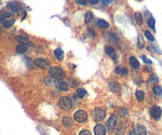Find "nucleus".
Instances as JSON below:
<instances>
[{
  "label": "nucleus",
  "instance_id": "f257e3e1",
  "mask_svg": "<svg viewBox=\"0 0 162 135\" xmlns=\"http://www.w3.org/2000/svg\"><path fill=\"white\" fill-rule=\"evenodd\" d=\"M49 74H50L51 78H54V79H56V80H62V79H64V76H65L64 70H62L61 68H59V66L50 68V69H49Z\"/></svg>",
  "mask_w": 162,
  "mask_h": 135
},
{
  "label": "nucleus",
  "instance_id": "f03ea898",
  "mask_svg": "<svg viewBox=\"0 0 162 135\" xmlns=\"http://www.w3.org/2000/svg\"><path fill=\"white\" fill-rule=\"evenodd\" d=\"M59 105L62 110H70L72 108V100L69 96H61L59 99Z\"/></svg>",
  "mask_w": 162,
  "mask_h": 135
},
{
  "label": "nucleus",
  "instance_id": "7ed1b4c3",
  "mask_svg": "<svg viewBox=\"0 0 162 135\" xmlns=\"http://www.w3.org/2000/svg\"><path fill=\"white\" fill-rule=\"evenodd\" d=\"M92 118L95 121H102L103 119L106 118V111L103 110L102 108H96L95 110L92 111Z\"/></svg>",
  "mask_w": 162,
  "mask_h": 135
},
{
  "label": "nucleus",
  "instance_id": "20e7f679",
  "mask_svg": "<svg viewBox=\"0 0 162 135\" xmlns=\"http://www.w3.org/2000/svg\"><path fill=\"white\" fill-rule=\"evenodd\" d=\"M116 126H117V116L115 115V114H112L111 116L108 118V121L106 123V130H108V131H113L115 129H116Z\"/></svg>",
  "mask_w": 162,
  "mask_h": 135
},
{
  "label": "nucleus",
  "instance_id": "39448f33",
  "mask_svg": "<svg viewBox=\"0 0 162 135\" xmlns=\"http://www.w3.org/2000/svg\"><path fill=\"white\" fill-rule=\"evenodd\" d=\"M33 64L41 68V69H50V63L48 59L44 58H36L35 60H33Z\"/></svg>",
  "mask_w": 162,
  "mask_h": 135
},
{
  "label": "nucleus",
  "instance_id": "423d86ee",
  "mask_svg": "<svg viewBox=\"0 0 162 135\" xmlns=\"http://www.w3.org/2000/svg\"><path fill=\"white\" fill-rule=\"evenodd\" d=\"M74 120L77 123H85L87 120V113L85 110H77L74 114Z\"/></svg>",
  "mask_w": 162,
  "mask_h": 135
},
{
  "label": "nucleus",
  "instance_id": "0eeeda50",
  "mask_svg": "<svg viewBox=\"0 0 162 135\" xmlns=\"http://www.w3.org/2000/svg\"><path fill=\"white\" fill-rule=\"evenodd\" d=\"M150 114H151V116H152L155 120H158V119L161 118L162 115V110H161V108L157 106V105H155L151 108V110H150Z\"/></svg>",
  "mask_w": 162,
  "mask_h": 135
},
{
  "label": "nucleus",
  "instance_id": "6e6552de",
  "mask_svg": "<svg viewBox=\"0 0 162 135\" xmlns=\"http://www.w3.org/2000/svg\"><path fill=\"white\" fill-rule=\"evenodd\" d=\"M54 84L56 86V89H59L61 91H67V90H69V84H67L66 81H64V80H56Z\"/></svg>",
  "mask_w": 162,
  "mask_h": 135
},
{
  "label": "nucleus",
  "instance_id": "1a4fd4ad",
  "mask_svg": "<svg viewBox=\"0 0 162 135\" xmlns=\"http://www.w3.org/2000/svg\"><path fill=\"white\" fill-rule=\"evenodd\" d=\"M93 131H95V135H106V133H107L106 128L103 126V125H101V124H97V125H95Z\"/></svg>",
  "mask_w": 162,
  "mask_h": 135
},
{
  "label": "nucleus",
  "instance_id": "9d476101",
  "mask_svg": "<svg viewBox=\"0 0 162 135\" xmlns=\"http://www.w3.org/2000/svg\"><path fill=\"white\" fill-rule=\"evenodd\" d=\"M133 134L135 135H147V130H146V128L143 125H136L135 126V130H133Z\"/></svg>",
  "mask_w": 162,
  "mask_h": 135
},
{
  "label": "nucleus",
  "instance_id": "9b49d317",
  "mask_svg": "<svg viewBox=\"0 0 162 135\" xmlns=\"http://www.w3.org/2000/svg\"><path fill=\"white\" fill-rule=\"evenodd\" d=\"M105 51H106V54L108 55V56H111V58L113 59V60H116L117 59V55H116V50H115L112 46H105Z\"/></svg>",
  "mask_w": 162,
  "mask_h": 135
},
{
  "label": "nucleus",
  "instance_id": "f8f14e48",
  "mask_svg": "<svg viewBox=\"0 0 162 135\" xmlns=\"http://www.w3.org/2000/svg\"><path fill=\"white\" fill-rule=\"evenodd\" d=\"M6 8L11 10L13 13H15V11H19V9H20V4L16 3V1H10V3L6 4Z\"/></svg>",
  "mask_w": 162,
  "mask_h": 135
},
{
  "label": "nucleus",
  "instance_id": "ddd939ff",
  "mask_svg": "<svg viewBox=\"0 0 162 135\" xmlns=\"http://www.w3.org/2000/svg\"><path fill=\"white\" fill-rule=\"evenodd\" d=\"M110 89H111V91H113V93H120L121 86H120L118 83H116V81H110Z\"/></svg>",
  "mask_w": 162,
  "mask_h": 135
},
{
  "label": "nucleus",
  "instance_id": "4468645a",
  "mask_svg": "<svg viewBox=\"0 0 162 135\" xmlns=\"http://www.w3.org/2000/svg\"><path fill=\"white\" fill-rule=\"evenodd\" d=\"M130 64H131V66L133 68V69L137 70L138 68H140V63H138V60L135 58V56H130Z\"/></svg>",
  "mask_w": 162,
  "mask_h": 135
},
{
  "label": "nucleus",
  "instance_id": "2eb2a0df",
  "mask_svg": "<svg viewBox=\"0 0 162 135\" xmlns=\"http://www.w3.org/2000/svg\"><path fill=\"white\" fill-rule=\"evenodd\" d=\"M97 27H100L102 29H107L110 27V24L106 22V20H103V19H98L97 20Z\"/></svg>",
  "mask_w": 162,
  "mask_h": 135
},
{
  "label": "nucleus",
  "instance_id": "dca6fc26",
  "mask_svg": "<svg viewBox=\"0 0 162 135\" xmlns=\"http://www.w3.org/2000/svg\"><path fill=\"white\" fill-rule=\"evenodd\" d=\"M54 55H55L59 60H62V59H64V51H62L60 48H57V49L54 50Z\"/></svg>",
  "mask_w": 162,
  "mask_h": 135
},
{
  "label": "nucleus",
  "instance_id": "f3484780",
  "mask_svg": "<svg viewBox=\"0 0 162 135\" xmlns=\"http://www.w3.org/2000/svg\"><path fill=\"white\" fill-rule=\"evenodd\" d=\"M115 71H116V74H118V75H127V73H128L126 68H121V66H117L116 69H115Z\"/></svg>",
  "mask_w": 162,
  "mask_h": 135
},
{
  "label": "nucleus",
  "instance_id": "a211bd4d",
  "mask_svg": "<svg viewBox=\"0 0 162 135\" xmlns=\"http://www.w3.org/2000/svg\"><path fill=\"white\" fill-rule=\"evenodd\" d=\"M16 51L19 54H24V53H26L28 51V46L26 45H24V44H19L16 46Z\"/></svg>",
  "mask_w": 162,
  "mask_h": 135
},
{
  "label": "nucleus",
  "instance_id": "6ab92c4d",
  "mask_svg": "<svg viewBox=\"0 0 162 135\" xmlns=\"http://www.w3.org/2000/svg\"><path fill=\"white\" fill-rule=\"evenodd\" d=\"M135 96H136V99H137L138 101H143L145 100V93L142 90H137V91H136Z\"/></svg>",
  "mask_w": 162,
  "mask_h": 135
},
{
  "label": "nucleus",
  "instance_id": "aec40b11",
  "mask_svg": "<svg viewBox=\"0 0 162 135\" xmlns=\"http://www.w3.org/2000/svg\"><path fill=\"white\" fill-rule=\"evenodd\" d=\"M76 96H77V98H80V99L85 98V96H86V90H85V89H82V88H79V89L76 90Z\"/></svg>",
  "mask_w": 162,
  "mask_h": 135
},
{
  "label": "nucleus",
  "instance_id": "412c9836",
  "mask_svg": "<svg viewBox=\"0 0 162 135\" xmlns=\"http://www.w3.org/2000/svg\"><path fill=\"white\" fill-rule=\"evenodd\" d=\"M62 124H64V126H66V128H70V126L72 125L71 118H69V116H65L64 119H62Z\"/></svg>",
  "mask_w": 162,
  "mask_h": 135
},
{
  "label": "nucleus",
  "instance_id": "4be33fe9",
  "mask_svg": "<svg viewBox=\"0 0 162 135\" xmlns=\"http://www.w3.org/2000/svg\"><path fill=\"white\" fill-rule=\"evenodd\" d=\"M16 40L20 41V43L24 44V45H26V44H28V45H31V43H30V41H29L26 38H25V36H20V35H19V36H16Z\"/></svg>",
  "mask_w": 162,
  "mask_h": 135
},
{
  "label": "nucleus",
  "instance_id": "5701e85b",
  "mask_svg": "<svg viewBox=\"0 0 162 135\" xmlns=\"http://www.w3.org/2000/svg\"><path fill=\"white\" fill-rule=\"evenodd\" d=\"M123 133H125V123H122L121 125L116 129V135H123Z\"/></svg>",
  "mask_w": 162,
  "mask_h": 135
},
{
  "label": "nucleus",
  "instance_id": "b1692460",
  "mask_svg": "<svg viewBox=\"0 0 162 135\" xmlns=\"http://www.w3.org/2000/svg\"><path fill=\"white\" fill-rule=\"evenodd\" d=\"M135 18H136V23H137L138 25H141L143 23V19H142V14L141 13H136L135 14Z\"/></svg>",
  "mask_w": 162,
  "mask_h": 135
},
{
  "label": "nucleus",
  "instance_id": "393cba45",
  "mask_svg": "<svg viewBox=\"0 0 162 135\" xmlns=\"http://www.w3.org/2000/svg\"><path fill=\"white\" fill-rule=\"evenodd\" d=\"M14 22H15L14 19H8V20H5V22H3L1 24L4 25V28H10L14 24Z\"/></svg>",
  "mask_w": 162,
  "mask_h": 135
},
{
  "label": "nucleus",
  "instance_id": "a878e982",
  "mask_svg": "<svg viewBox=\"0 0 162 135\" xmlns=\"http://www.w3.org/2000/svg\"><path fill=\"white\" fill-rule=\"evenodd\" d=\"M107 38H108V40L110 41H112V43H117L118 41V39H117V36L115 35L113 33H108V35H107Z\"/></svg>",
  "mask_w": 162,
  "mask_h": 135
},
{
  "label": "nucleus",
  "instance_id": "bb28decb",
  "mask_svg": "<svg viewBox=\"0 0 162 135\" xmlns=\"http://www.w3.org/2000/svg\"><path fill=\"white\" fill-rule=\"evenodd\" d=\"M158 81V76L156 74H151V76L148 78V83H151V84H155V83Z\"/></svg>",
  "mask_w": 162,
  "mask_h": 135
},
{
  "label": "nucleus",
  "instance_id": "cd10ccee",
  "mask_svg": "<svg viewBox=\"0 0 162 135\" xmlns=\"http://www.w3.org/2000/svg\"><path fill=\"white\" fill-rule=\"evenodd\" d=\"M92 18H93V14L91 11H87L85 14V23H90L91 20H92Z\"/></svg>",
  "mask_w": 162,
  "mask_h": 135
},
{
  "label": "nucleus",
  "instance_id": "c85d7f7f",
  "mask_svg": "<svg viewBox=\"0 0 162 135\" xmlns=\"http://www.w3.org/2000/svg\"><path fill=\"white\" fill-rule=\"evenodd\" d=\"M153 93H155V95H162V88L160 85H155L153 86Z\"/></svg>",
  "mask_w": 162,
  "mask_h": 135
},
{
  "label": "nucleus",
  "instance_id": "c756f323",
  "mask_svg": "<svg viewBox=\"0 0 162 135\" xmlns=\"http://www.w3.org/2000/svg\"><path fill=\"white\" fill-rule=\"evenodd\" d=\"M147 24H148V27L152 29V30H155V19L152 18V17H150L148 18V20H147Z\"/></svg>",
  "mask_w": 162,
  "mask_h": 135
},
{
  "label": "nucleus",
  "instance_id": "7c9ffc66",
  "mask_svg": "<svg viewBox=\"0 0 162 135\" xmlns=\"http://www.w3.org/2000/svg\"><path fill=\"white\" fill-rule=\"evenodd\" d=\"M145 36H146V38H147L150 41H155V36H153L152 34H151V33L148 32V30H145Z\"/></svg>",
  "mask_w": 162,
  "mask_h": 135
},
{
  "label": "nucleus",
  "instance_id": "2f4dec72",
  "mask_svg": "<svg viewBox=\"0 0 162 135\" xmlns=\"http://www.w3.org/2000/svg\"><path fill=\"white\" fill-rule=\"evenodd\" d=\"M11 14H13V13H6V14H3L1 17H0V23H3L4 20H8V18L11 17Z\"/></svg>",
  "mask_w": 162,
  "mask_h": 135
},
{
  "label": "nucleus",
  "instance_id": "473e14b6",
  "mask_svg": "<svg viewBox=\"0 0 162 135\" xmlns=\"http://www.w3.org/2000/svg\"><path fill=\"white\" fill-rule=\"evenodd\" d=\"M120 115H121V116H127V115H128L127 109H125V108H120Z\"/></svg>",
  "mask_w": 162,
  "mask_h": 135
},
{
  "label": "nucleus",
  "instance_id": "72a5a7b5",
  "mask_svg": "<svg viewBox=\"0 0 162 135\" xmlns=\"http://www.w3.org/2000/svg\"><path fill=\"white\" fill-rule=\"evenodd\" d=\"M138 48H143V39L141 35H138Z\"/></svg>",
  "mask_w": 162,
  "mask_h": 135
},
{
  "label": "nucleus",
  "instance_id": "f704fd0d",
  "mask_svg": "<svg viewBox=\"0 0 162 135\" xmlns=\"http://www.w3.org/2000/svg\"><path fill=\"white\" fill-rule=\"evenodd\" d=\"M79 135H91V133L87 130V129H82V130L80 131V134Z\"/></svg>",
  "mask_w": 162,
  "mask_h": 135
},
{
  "label": "nucleus",
  "instance_id": "c9c22d12",
  "mask_svg": "<svg viewBox=\"0 0 162 135\" xmlns=\"http://www.w3.org/2000/svg\"><path fill=\"white\" fill-rule=\"evenodd\" d=\"M76 3L80 4V5H86V4H87L86 0H76Z\"/></svg>",
  "mask_w": 162,
  "mask_h": 135
},
{
  "label": "nucleus",
  "instance_id": "e433bc0d",
  "mask_svg": "<svg viewBox=\"0 0 162 135\" xmlns=\"http://www.w3.org/2000/svg\"><path fill=\"white\" fill-rule=\"evenodd\" d=\"M142 59L145 60V63H147V64H151V63H152V61H151L150 59H147V58H146V56H145V55L142 56Z\"/></svg>",
  "mask_w": 162,
  "mask_h": 135
},
{
  "label": "nucleus",
  "instance_id": "4c0bfd02",
  "mask_svg": "<svg viewBox=\"0 0 162 135\" xmlns=\"http://www.w3.org/2000/svg\"><path fill=\"white\" fill-rule=\"evenodd\" d=\"M102 3H103V5H110L112 1H111V0H102Z\"/></svg>",
  "mask_w": 162,
  "mask_h": 135
},
{
  "label": "nucleus",
  "instance_id": "58836bf2",
  "mask_svg": "<svg viewBox=\"0 0 162 135\" xmlns=\"http://www.w3.org/2000/svg\"><path fill=\"white\" fill-rule=\"evenodd\" d=\"M88 3H90V4H97L98 0H88Z\"/></svg>",
  "mask_w": 162,
  "mask_h": 135
},
{
  "label": "nucleus",
  "instance_id": "ea45409f",
  "mask_svg": "<svg viewBox=\"0 0 162 135\" xmlns=\"http://www.w3.org/2000/svg\"><path fill=\"white\" fill-rule=\"evenodd\" d=\"M77 85V81L76 80H72V86H76Z\"/></svg>",
  "mask_w": 162,
  "mask_h": 135
},
{
  "label": "nucleus",
  "instance_id": "a19ab883",
  "mask_svg": "<svg viewBox=\"0 0 162 135\" xmlns=\"http://www.w3.org/2000/svg\"><path fill=\"white\" fill-rule=\"evenodd\" d=\"M1 35H3V28L0 27V36H1Z\"/></svg>",
  "mask_w": 162,
  "mask_h": 135
},
{
  "label": "nucleus",
  "instance_id": "79ce46f5",
  "mask_svg": "<svg viewBox=\"0 0 162 135\" xmlns=\"http://www.w3.org/2000/svg\"><path fill=\"white\" fill-rule=\"evenodd\" d=\"M130 135H135V134H133V131H131V133H130Z\"/></svg>",
  "mask_w": 162,
  "mask_h": 135
}]
</instances>
